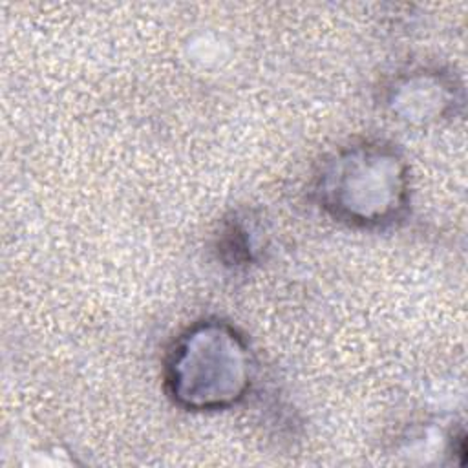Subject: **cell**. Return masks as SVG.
Wrapping results in <instances>:
<instances>
[{
	"label": "cell",
	"instance_id": "cell-3",
	"mask_svg": "<svg viewBox=\"0 0 468 468\" xmlns=\"http://www.w3.org/2000/svg\"><path fill=\"white\" fill-rule=\"evenodd\" d=\"M457 102L453 79L441 69H411L388 88V106L406 122H431L452 112Z\"/></svg>",
	"mask_w": 468,
	"mask_h": 468
},
{
	"label": "cell",
	"instance_id": "cell-4",
	"mask_svg": "<svg viewBox=\"0 0 468 468\" xmlns=\"http://www.w3.org/2000/svg\"><path fill=\"white\" fill-rule=\"evenodd\" d=\"M256 236L252 227H247L245 218L234 216L223 225L219 234V254L227 265H247L254 260Z\"/></svg>",
	"mask_w": 468,
	"mask_h": 468
},
{
	"label": "cell",
	"instance_id": "cell-1",
	"mask_svg": "<svg viewBox=\"0 0 468 468\" xmlns=\"http://www.w3.org/2000/svg\"><path fill=\"white\" fill-rule=\"evenodd\" d=\"M165 389L188 411L227 410L250 389L254 358L245 336L223 320H199L170 346Z\"/></svg>",
	"mask_w": 468,
	"mask_h": 468
},
{
	"label": "cell",
	"instance_id": "cell-2",
	"mask_svg": "<svg viewBox=\"0 0 468 468\" xmlns=\"http://www.w3.org/2000/svg\"><path fill=\"white\" fill-rule=\"evenodd\" d=\"M314 196L340 223L360 229L386 227L408 207V166L391 144L358 141L324 161L314 177Z\"/></svg>",
	"mask_w": 468,
	"mask_h": 468
}]
</instances>
